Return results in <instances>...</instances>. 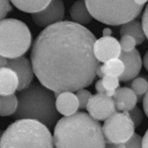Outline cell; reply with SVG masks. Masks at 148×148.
<instances>
[{"mask_svg": "<svg viewBox=\"0 0 148 148\" xmlns=\"http://www.w3.org/2000/svg\"><path fill=\"white\" fill-rule=\"evenodd\" d=\"M125 66V70L119 77L120 81L127 82L134 79L140 72L142 61L139 51L136 49L129 52L122 51L119 57Z\"/></svg>", "mask_w": 148, "mask_h": 148, "instance_id": "12", "label": "cell"}, {"mask_svg": "<svg viewBox=\"0 0 148 148\" xmlns=\"http://www.w3.org/2000/svg\"><path fill=\"white\" fill-rule=\"evenodd\" d=\"M99 68L104 76L110 75L119 77L124 72L125 66L119 58H113L104 63L103 65H100Z\"/></svg>", "mask_w": 148, "mask_h": 148, "instance_id": "19", "label": "cell"}, {"mask_svg": "<svg viewBox=\"0 0 148 148\" xmlns=\"http://www.w3.org/2000/svg\"><path fill=\"white\" fill-rule=\"evenodd\" d=\"M18 107L17 96L14 94L1 95V116L13 115Z\"/></svg>", "mask_w": 148, "mask_h": 148, "instance_id": "20", "label": "cell"}, {"mask_svg": "<svg viewBox=\"0 0 148 148\" xmlns=\"http://www.w3.org/2000/svg\"><path fill=\"white\" fill-rule=\"evenodd\" d=\"M92 16L110 26H119L136 18L143 6L134 0H85Z\"/></svg>", "mask_w": 148, "mask_h": 148, "instance_id": "5", "label": "cell"}, {"mask_svg": "<svg viewBox=\"0 0 148 148\" xmlns=\"http://www.w3.org/2000/svg\"><path fill=\"white\" fill-rule=\"evenodd\" d=\"M18 107L13 117L38 120L49 130L55 127L60 118L54 92L41 83L33 82L17 93Z\"/></svg>", "mask_w": 148, "mask_h": 148, "instance_id": "3", "label": "cell"}, {"mask_svg": "<svg viewBox=\"0 0 148 148\" xmlns=\"http://www.w3.org/2000/svg\"><path fill=\"white\" fill-rule=\"evenodd\" d=\"M134 1L136 4L144 6V4L148 1V0H134Z\"/></svg>", "mask_w": 148, "mask_h": 148, "instance_id": "36", "label": "cell"}, {"mask_svg": "<svg viewBox=\"0 0 148 148\" xmlns=\"http://www.w3.org/2000/svg\"><path fill=\"white\" fill-rule=\"evenodd\" d=\"M142 23L146 37L148 39V4L144 11Z\"/></svg>", "mask_w": 148, "mask_h": 148, "instance_id": "28", "label": "cell"}, {"mask_svg": "<svg viewBox=\"0 0 148 148\" xmlns=\"http://www.w3.org/2000/svg\"><path fill=\"white\" fill-rule=\"evenodd\" d=\"M142 139L140 136L134 133L129 140L125 143L121 145L119 147H142Z\"/></svg>", "mask_w": 148, "mask_h": 148, "instance_id": "26", "label": "cell"}, {"mask_svg": "<svg viewBox=\"0 0 148 148\" xmlns=\"http://www.w3.org/2000/svg\"><path fill=\"white\" fill-rule=\"evenodd\" d=\"M134 125L127 111L116 112L105 120L102 127L108 147H119L132 136Z\"/></svg>", "mask_w": 148, "mask_h": 148, "instance_id": "7", "label": "cell"}, {"mask_svg": "<svg viewBox=\"0 0 148 148\" xmlns=\"http://www.w3.org/2000/svg\"><path fill=\"white\" fill-rule=\"evenodd\" d=\"M131 119L132 120L135 128L138 127L142 122L143 118V113L141 109L138 107L135 106L128 111Z\"/></svg>", "mask_w": 148, "mask_h": 148, "instance_id": "25", "label": "cell"}, {"mask_svg": "<svg viewBox=\"0 0 148 148\" xmlns=\"http://www.w3.org/2000/svg\"><path fill=\"white\" fill-rule=\"evenodd\" d=\"M18 10L29 13H35L45 8L52 0H10Z\"/></svg>", "mask_w": 148, "mask_h": 148, "instance_id": "17", "label": "cell"}, {"mask_svg": "<svg viewBox=\"0 0 148 148\" xmlns=\"http://www.w3.org/2000/svg\"><path fill=\"white\" fill-rule=\"evenodd\" d=\"M11 10L10 0H1V19H4Z\"/></svg>", "mask_w": 148, "mask_h": 148, "instance_id": "27", "label": "cell"}, {"mask_svg": "<svg viewBox=\"0 0 148 148\" xmlns=\"http://www.w3.org/2000/svg\"><path fill=\"white\" fill-rule=\"evenodd\" d=\"M131 87L137 95H142L148 91V82L143 77H138L132 82Z\"/></svg>", "mask_w": 148, "mask_h": 148, "instance_id": "21", "label": "cell"}, {"mask_svg": "<svg viewBox=\"0 0 148 148\" xmlns=\"http://www.w3.org/2000/svg\"><path fill=\"white\" fill-rule=\"evenodd\" d=\"M119 77L110 75H105L102 79L106 90H116L119 86Z\"/></svg>", "mask_w": 148, "mask_h": 148, "instance_id": "23", "label": "cell"}, {"mask_svg": "<svg viewBox=\"0 0 148 148\" xmlns=\"http://www.w3.org/2000/svg\"><path fill=\"white\" fill-rule=\"evenodd\" d=\"M120 35H130L136 41L137 45L143 43L146 35L143 28L142 23L137 20H132L123 24L120 29Z\"/></svg>", "mask_w": 148, "mask_h": 148, "instance_id": "16", "label": "cell"}, {"mask_svg": "<svg viewBox=\"0 0 148 148\" xmlns=\"http://www.w3.org/2000/svg\"><path fill=\"white\" fill-rule=\"evenodd\" d=\"M56 147H104L102 127L90 114L77 112L59 120L54 129Z\"/></svg>", "mask_w": 148, "mask_h": 148, "instance_id": "2", "label": "cell"}, {"mask_svg": "<svg viewBox=\"0 0 148 148\" xmlns=\"http://www.w3.org/2000/svg\"><path fill=\"white\" fill-rule=\"evenodd\" d=\"M142 147H148V130L146 131L142 139Z\"/></svg>", "mask_w": 148, "mask_h": 148, "instance_id": "31", "label": "cell"}, {"mask_svg": "<svg viewBox=\"0 0 148 148\" xmlns=\"http://www.w3.org/2000/svg\"><path fill=\"white\" fill-rule=\"evenodd\" d=\"M143 107L144 109V111L148 117V91L146 93V95L143 99Z\"/></svg>", "mask_w": 148, "mask_h": 148, "instance_id": "30", "label": "cell"}, {"mask_svg": "<svg viewBox=\"0 0 148 148\" xmlns=\"http://www.w3.org/2000/svg\"><path fill=\"white\" fill-rule=\"evenodd\" d=\"M1 95L14 94L18 90L19 79L17 73L8 67H1Z\"/></svg>", "mask_w": 148, "mask_h": 148, "instance_id": "14", "label": "cell"}, {"mask_svg": "<svg viewBox=\"0 0 148 148\" xmlns=\"http://www.w3.org/2000/svg\"><path fill=\"white\" fill-rule=\"evenodd\" d=\"M1 147H53V138L47 127L29 118L18 119L4 131Z\"/></svg>", "mask_w": 148, "mask_h": 148, "instance_id": "4", "label": "cell"}, {"mask_svg": "<svg viewBox=\"0 0 148 148\" xmlns=\"http://www.w3.org/2000/svg\"><path fill=\"white\" fill-rule=\"evenodd\" d=\"M95 89L98 93H105L106 89L103 84L102 80H98L95 84Z\"/></svg>", "mask_w": 148, "mask_h": 148, "instance_id": "29", "label": "cell"}, {"mask_svg": "<svg viewBox=\"0 0 148 148\" xmlns=\"http://www.w3.org/2000/svg\"><path fill=\"white\" fill-rule=\"evenodd\" d=\"M119 42L121 51L124 52H129L133 50L136 45H137L136 39L130 35L122 36Z\"/></svg>", "mask_w": 148, "mask_h": 148, "instance_id": "22", "label": "cell"}, {"mask_svg": "<svg viewBox=\"0 0 148 148\" xmlns=\"http://www.w3.org/2000/svg\"><path fill=\"white\" fill-rule=\"evenodd\" d=\"M116 90H106V95L109 97L113 98L116 93Z\"/></svg>", "mask_w": 148, "mask_h": 148, "instance_id": "35", "label": "cell"}, {"mask_svg": "<svg viewBox=\"0 0 148 148\" xmlns=\"http://www.w3.org/2000/svg\"><path fill=\"white\" fill-rule=\"evenodd\" d=\"M8 62V58L1 55V67H5Z\"/></svg>", "mask_w": 148, "mask_h": 148, "instance_id": "34", "label": "cell"}, {"mask_svg": "<svg viewBox=\"0 0 148 148\" xmlns=\"http://www.w3.org/2000/svg\"><path fill=\"white\" fill-rule=\"evenodd\" d=\"M113 98L115 102L124 103L127 111L134 108L138 101L137 95L132 89L128 88H121L116 90Z\"/></svg>", "mask_w": 148, "mask_h": 148, "instance_id": "18", "label": "cell"}, {"mask_svg": "<svg viewBox=\"0 0 148 148\" xmlns=\"http://www.w3.org/2000/svg\"><path fill=\"white\" fill-rule=\"evenodd\" d=\"M65 6L62 0H52L45 8L33 13V22L40 28H47L62 21L65 16Z\"/></svg>", "mask_w": 148, "mask_h": 148, "instance_id": "8", "label": "cell"}, {"mask_svg": "<svg viewBox=\"0 0 148 148\" xmlns=\"http://www.w3.org/2000/svg\"><path fill=\"white\" fill-rule=\"evenodd\" d=\"M76 95L79 101V108L84 109L87 108L88 101L92 96L91 92L83 88L77 91Z\"/></svg>", "mask_w": 148, "mask_h": 148, "instance_id": "24", "label": "cell"}, {"mask_svg": "<svg viewBox=\"0 0 148 148\" xmlns=\"http://www.w3.org/2000/svg\"><path fill=\"white\" fill-rule=\"evenodd\" d=\"M143 64L145 68L148 71V50L146 51L143 58Z\"/></svg>", "mask_w": 148, "mask_h": 148, "instance_id": "32", "label": "cell"}, {"mask_svg": "<svg viewBox=\"0 0 148 148\" xmlns=\"http://www.w3.org/2000/svg\"><path fill=\"white\" fill-rule=\"evenodd\" d=\"M95 41L90 30L73 21H62L46 28L32 49L34 75L55 93L87 87L100 66L94 53Z\"/></svg>", "mask_w": 148, "mask_h": 148, "instance_id": "1", "label": "cell"}, {"mask_svg": "<svg viewBox=\"0 0 148 148\" xmlns=\"http://www.w3.org/2000/svg\"><path fill=\"white\" fill-rule=\"evenodd\" d=\"M89 114L97 121H104L116 112L113 98L106 93L92 95L87 106Z\"/></svg>", "mask_w": 148, "mask_h": 148, "instance_id": "9", "label": "cell"}, {"mask_svg": "<svg viewBox=\"0 0 148 148\" xmlns=\"http://www.w3.org/2000/svg\"><path fill=\"white\" fill-rule=\"evenodd\" d=\"M5 67L13 70L18 77V91L26 88L33 82L34 70L32 62L25 57L21 56L15 58H8Z\"/></svg>", "mask_w": 148, "mask_h": 148, "instance_id": "11", "label": "cell"}, {"mask_svg": "<svg viewBox=\"0 0 148 148\" xmlns=\"http://www.w3.org/2000/svg\"><path fill=\"white\" fill-rule=\"evenodd\" d=\"M32 35L23 21L14 19L1 21V55L8 59L22 56L29 49Z\"/></svg>", "mask_w": 148, "mask_h": 148, "instance_id": "6", "label": "cell"}, {"mask_svg": "<svg viewBox=\"0 0 148 148\" xmlns=\"http://www.w3.org/2000/svg\"><path fill=\"white\" fill-rule=\"evenodd\" d=\"M69 14L74 22L81 25L90 23L93 17L86 5L85 0H78L74 3L70 8Z\"/></svg>", "mask_w": 148, "mask_h": 148, "instance_id": "15", "label": "cell"}, {"mask_svg": "<svg viewBox=\"0 0 148 148\" xmlns=\"http://www.w3.org/2000/svg\"><path fill=\"white\" fill-rule=\"evenodd\" d=\"M112 31L110 28H104L103 30V36H111V35H112Z\"/></svg>", "mask_w": 148, "mask_h": 148, "instance_id": "33", "label": "cell"}, {"mask_svg": "<svg viewBox=\"0 0 148 148\" xmlns=\"http://www.w3.org/2000/svg\"><path fill=\"white\" fill-rule=\"evenodd\" d=\"M56 106L58 112L64 116H69L77 112L79 108L76 95L72 92H63L56 96Z\"/></svg>", "mask_w": 148, "mask_h": 148, "instance_id": "13", "label": "cell"}, {"mask_svg": "<svg viewBox=\"0 0 148 148\" xmlns=\"http://www.w3.org/2000/svg\"><path fill=\"white\" fill-rule=\"evenodd\" d=\"M94 53L96 58L101 63L119 58L121 48L120 42L113 37L103 36L95 41L94 45Z\"/></svg>", "mask_w": 148, "mask_h": 148, "instance_id": "10", "label": "cell"}]
</instances>
